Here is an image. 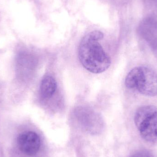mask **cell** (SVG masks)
Instances as JSON below:
<instances>
[{"mask_svg": "<svg viewBox=\"0 0 157 157\" xmlns=\"http://www.w3.org/2000/svg\"><path fill=\"white\" fill-rule=\"evenodd\" d=\"M103 37L102 32L95 30L85 36L79 44V61L86 70L92 73H101L110 66V59L99 42Z\"/></svg>", "mask_w": 157, "mask_h": 157, "instance_id": "6da1fadb", "label": "cell"}, {"mask_svg": "<svg viewBox=\"0 0 157 157\" xmlns=\"http://www.w3.org/2000/svg\"><path fill=\"white\" fill-rule=\"evenodd\" d=\"M125 85L128 88L136 90L146 96L157 95V74L147 67L133 69L125 78Z\"/></svg>", "mask_w": 157, "mask_h": 157, "instance_id": "7a4b0ae2", "label": "cell"}, {"mask_svg": "<svg viewBox=\"0 0 157 157\" xmlns=\"http://www.w3.org/2000/svg\"><path fill=\"white\" fill-rule=\"evenodd\" d=\"M135 123L141 136L149 142L157 140V108L146 105L139 108L136 112Z\"/></svg>", "mask_w": 157, "mask_h": 157, "instance_id": "3957f363", "label": "cell"}, {"mask_svg": "<svg viewBox=\"0 0 157 157\" xmlns=\"http://www.w3.org/2000/svg\"><path fill=\"white\" fill-rule=\"evenodd\" d=\"M17 143L20 151L29 156L36 154L41 144L39 136L33 132H26L20 134L17 137Z\"/></svg>", "mask_w": 157, "mask_h": 157, "instance_id": "277c9868", "label": "cell"}, {"mask_svg": "<svg viewBox=\"0 0 157 157\" xmlns=\"http://www.w3.org/2000/svg\"><path fill=\"white\" fill-rule=\"evenodd\" d=\"M57 87L55 78L50 75L45 76L41 81L40 88L41 98L46 99L51 98L56 91Z\"/></svg>", "mask_w": 157, "mask_h": 157, "instance_id": "5b68a950", "label": "cell"}, {"mask_svg": "<svg viewBox=\"0 0 157 157\" xmlns=\"http://www.w3.org/2000/svg\"><path fill=\"white\" fill-rule=\"evenodd\" d=\"M132 157H154L149 152L146 151H140L133 155Z\"/></svg>", "mask_w": 157, "mask_h": 157, "instance_id": "8992f818", "label": "cell"}]
</instances>
